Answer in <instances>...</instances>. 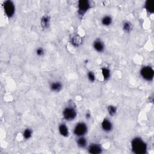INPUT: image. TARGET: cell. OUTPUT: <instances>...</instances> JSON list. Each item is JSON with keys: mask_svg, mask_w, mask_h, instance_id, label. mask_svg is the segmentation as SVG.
I'll list each match as a JSON object with an SVG mask.
<instances>
[{"mask_svg": "<svg viewBox=\"0 0 154 154\" xmlns=\"http://www.w3.org/2000/svg\"><path fill=\"white\" fill-rule=\"evenodd\" d=\"M131 150L136 154H145L147 152L146 143L139 137L134 138L131 142Z\"/></svg>", "mask_w": 154, "mask_h": 154, "instance_id": "1", "label": "cell"}, {"mask_svg": "<svg viewBox=\"0 0 154 154\" xmlns=\"http://www.w3.org/2000/svg\"><path fill=\"white\" fill-rule=\"evenodd\" d=\"M77 115L76 109L74 107L69 106L66 107L63 111V118L67 121L71 122L74 120Z\"/></svg>", "mask_w": 154, "mask_h": 154, "instance_id": "2", "label": "cell"}, {"mask_svg": "<svg viewBox=\"0 0 154 154\" xmlns=\"http://www.w3.org/2000/svg\"><path fill=\"white\" fill-rule=\"evenodd\" d=\"M91 8V3L88 0H80L78 2V14L82 17L86 12Z\"/></svg>", "mask_w": 154, "mask_h": 154, "instance_id": "3", "label": "cell"}, {"mask_svg": "<svg viewBox=\"0 0 154 154\" xmlns=\"http://www.w3.org/2000/svg\"><path fill=\"white\" fill-rule=\"evenodd\" d=\"M140 74L141 77L147 81H152L154 77V71L149 66L143 67L140 71Z\"/></svg>", "mask_w": 154, "mask_h": 154, "instance_id": "4", "label": "cell"}, {"mask_svg": "<svg viewBox=\"0 0 154 154\" xmlns=\"http://www.w3.org/2000/svg\"><path fill=\"white\" fill-rule=\"evenodd\" d=\"M3 7L5 15L9 18H12L15 13V6L13 1L7 0L3 3Z\"/></svg>", "mask_w": 154, "mask_h": 154, "instance_id": "5", "label": "cell"}, {"mask_svg": "<svg viewBox=\"0 0 154 154\" xmlns=\"http://www.w3.org/2000/svg\"><path fill=\"white\" fill-rule=\"evenodd\" d=\"M88 131V128L87 125L84 122H79L78 123L74 129V134L77 137L84 136Z\"/></svg>", "mask_w": 154, "mask_h": 154, "instance_id": "6", "label": "cell"}, {"mask_svg": "<svg viewBox=\"0 0 154 154\" xmlns=\"http://www.w3.org/2000/svg\"><path fill=\"white\" fill-rule=\"evenodd\" d=\"M102 150L101 145L98 143H92L87 148L88 152L91 154H100L102 152Z\"/></svg>", "mask_w": 154, "mask_h": 154, "instance_id": "7", "label": "cell"}, {"mask_svg": "<svg viewBox=\"0 0 154 154\" xmlns=\"http://www.w3.org/2000/svg\"><path fill=\"white\" fill-rule=\"evenodd\" d=\"M101 128L106 133H109L113 129V124L109 119L105 118L101 123Z\"/></svg>", "mask_w": 154, "mask_h": 154, "instance_id": "8", "label": "cell"}, {"mask_svg": "<svg viewBox=\"0 0 154 154\" xmlns=\"http://www.w3.org/2000/svg\"><path fill=\"white\" fill-rule=\"evenodd\" d=\"M93 47L94 50L98 53H102L105 50V45L104 43L101 39H96L93 43Z\"/></svg>", "mask_w": 154, "mask_h": 154, "instance_id": "9", "label": "cell"}, {"mask_svg": "<svg viewBox=\"0 0 154 154\" xmlns=\"http://www.w3.org/2000/svg\"><path fill=\"white\" fill-rule=\"evenodd\" d=\"M70 42L71 45H73L74 47L78 48L82 43V38L78 35H75L71 38Z\"/></svg>", "mask_w": 154, "mask_h": 154, "instance_id": "10", "label": "cell"}, {"mask_svg": "<svg viewBox=\"0 0 154 154\" xmlns=\"http://www.w3.org/2000/svg\"><path fill=\"white\" fill-rule=\"evenodd\" d=\"M58 131L60 135L64 137H68L69 136L68 128L64 123H61L58 126Z\"/></svg>", "mask_w": 154, "mask_h": 154, "instance_id": "11", "label": "cell"}, {"mask_svg": "<svg viewBox=\"0 0 154 154\" xmlns=\"http://www.w3.org/2000/svg\"><path fill=\"white\" fill-rule=\"evenodd\" d=\"M51 19L48 16H43L40 20V25L42 28L48 29L50 26Z\"/></svg>", "mask_w": 154, "mask_h": 154, "instance_id": "12", "label": "cell"}, {"mask_svg": "<svg viewBox=\"0 0 154 154\" xmlns=\"http://www.w3.org/2000/svg\"><path fill=\"white\" fill-rule=\"evenodd\" d=\"M62 84L59 81L53 82L50 85V89L53 92H59L62 89Z\"/></svg>", "mask_w": 154, "mask_h": 154, "instance_id": "13", "label": "cell"}, {"mask_svg": "<svg viewBox=\"0 0 154 154\" xmlns=\"http://www.w3.org/2000/svg\"><path fill=\"white\" fill-rule=\"evenodd\" d=\"M112 22H113L112 18L109 15H106V16H104L101 19L102 24L105 27H108V26H110L112 24Z\"/></svg>", "mask_w": 154, "mask_h": 154, "instance_id": "14", "label": "cell"}, {"mask_svg": "<svg viewBox=\"0 0 154 154\" xmlns=\"http://www.w3.org/2000/svg\"><path fill=\"white\" fill-rule=\"evenodd\" d=\"M77 143L80 147L84 148L87 146V140L84 136L78 137V139H77Z\"/></svg>", "mask_w": 154, "mask_h": 154, "instance_id": "15", "label": "cell"}, {"mask_svg": "<svg viewBox=\"0 0 154 154\" xmlns=\"http://www.w3.org/2000/svg\"><path fill=\"white\" fill-rule=\"evenodd\" d=\"M144 7L148 13L152 14L154 12L153 2L151 1H149V0H147V1H146V3L145 4V6H144Z\"/></svg>", "mask_w": 154, "mask_h": 154, "instance_id": "16", "label": "cell"}, {"mask_svg": "<svg viewBox=\"0 0 154 154\" xmlns=\"http://www.w3.org/2000/svg\"><path fill=\"white\" fill-rule=\"evenodd\" d=\"M101 72H102V75L103 76L104 80L107 81V80H109V78H110L111 72H110V70L108 69L107 68H102L101 69Z\"/></svg>", "mask_w": 154, "mask_h": 154, "instance_id": "17", "label": "cell"}, {"mask_svg": "<svg viewBox=\"0 0 154 154\" xmlns=\"http://www.w3.org/2000/svg\"><path fill=\"white\" fill-rule=\"evenodd\" d=\"M122 28L126 33H129L133 30V25L129 21H125L123 23Z\"/></svg>", "mask_w": 154, "mask_h": 154, "instance_id": "18", "label": "cell"}, {"mask_svg": "<svg viewBox=\"0 0 154 154\" xmlns=\"http://www.w3.org/2000/svg\"><path fill=\"white\" fill-rule=\"evenodd\" d=\"M107 111L109 115L114 116L117 113V108L114 105H110L107 107Z\"/></svg>", "mask_w": 154, "mask_h": 154, "instance_id": "19", "label": "cell"}, {"mask_svg": "<svg viewBox=\"0 0 154 154\" xmlns=\"http://www.w3.org/2000/svg\"><path fill=\"white\" fill-rule=\"evenodd\" d=\"M33 134V131L30 128L26 129L23 132V137L25 139L28 140L31 138Z\"/></svg>", "mask_w": 154, "mask_h": 154, "instance_id": "20", "label": "cell"}, {"mask_svg": "<svg viewBox=\"0 0 154 154\" xmlns=\"http://www.w3.org/2000/svg\"><path fill=\"white\" fill-rule=\"evenodd\" d=\"M87 78L91 82H93L96 80L95 75L93 73V72H92V71H89V72H88Z\"/></svg>", "mask_w": 154, "mask_h": 154, "instance_id": "21", "label": "cell"}, {"mask_svg": "<svg viewBox=\"0 0 154 154\" xmlns=\"http://www.w3.org/2000/svg\"><path fill=\"white\" fill-rule=\"evenodd\" d=\"M36 53L38 56H42L44 54V53H45V51H44L43 48L39 47L37 48Z\"/></svg>", "mask_w": 154, "mask_h": 154, "instance_id": "22", "label": "cell"}, {"mask_svg": "<svg viewBox=\"0 0 154 154\" xmlns=\"http://www.w3.org/2000/svg\"><path fill=\"white\" fill-rule=\"evenodd\" d=\"M85 117H86V119H90L91 118V114L90 113H87L86 115H85Z\"/></svg>", "mask_w": 154, "mask_h": 154, "instance_id": "23", "label": "cell"}]
</instances>
